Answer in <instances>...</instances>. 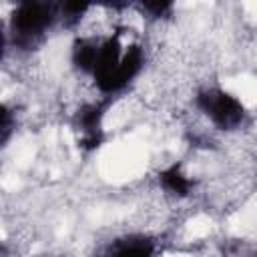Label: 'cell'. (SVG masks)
I'll use <instances>...</instances> for the list:
<instances>
[{"mask_svg":"<svg viewBox=\"0 0 257 257\" xmlns=\"http://www.w3.org/2000/svg\"><path fill=\"white\" fill-rule=\"evenodd\" d=\"M4 50H6V32H4V24L0 20V58L4 56Z\"/></svg>","mask_w":257,"mask_h":257,"instance_id":"obj_10","label":"cell"},{"mask_svg":"<svg viewBox=\"0 0 257 257\" xmlns=\"http://www.w3.org/2000/svg\"><path fill=\"white\" fill-rule=\"evenodd\" d=\"M171 8H173V4H169V2H145L143 4V10L149 12L151 16H155V18L165 16Z\"/></svg>","mask_w":257,"mask_h":257,"instance_id":"obj_9","label":"cell"},{"mask_svg":"<svg viewBox=\"0 0 257 257\" xmlns=\"http://www.w3.org/2000/svg\"><path fill=\"white\" fill-rule=\"evenodd\" d=\"M58 20V6L48 2H20L10 14V34L14 44L30 48Z\"/></svg>","mask_w":257,"mask_h":257,"instance_id":"obj_2","label":"cell"},{"mask_svg":"<svg viewBox=\"0 0 257 257\" xmlns=\"http://www.w3.org/2000/svg\"><path fill=\"white\" fill-rule=\"evenodd\" d=\"M100 122H102V108L100 104L88 102L78 108L74 126L78 131V143L86 149H94L100 143Z\"/></svg>","mask_w":257,"mask_h":257,"instance_id":"obj_4","label":"cell"},{"mask_svg":"<svg viewBox=\"0 0 257 257\" xmlns=\"http://www.w3.org/2000/svg\"><path fill=\"white\" fill-rule=\"evenodd\" d=\"M195 104L219 131H237L247 116L245 104L235 94L219 86L201 88L195 96Z\"/></svg>","mask_w":257,"mask_h":257,"instance_id":"obj_3","label":"cell"},{"mask_svg":"<svg viewBox=\"0 0 257 257\" xmlns=\"http://www.w3.org/2000/svg\"><path fill=\"white\" fill-rule=\"evenodd\" d=\"M96 48H98V40L90 38V36H82L72 44V64L80 70L90 74L92 66H94V58H96Z\"/></svg>","mask_w":257,"mask_h":257,"instance_id":"obj_6","label":"cell"},{"mask_svg":"<svg viewBox=\"0 0 257 257\" xmlns=\"http://www.w3.org/2000/svg\"><path fill=\"white\" fill-rule=\"evenodd\" d=\"M145 64V52L139 44H124L120 36L98 40L96 58L90 76L102 94H112L128 86Z\"/></svg>","mask_w":257,"mask_h":257,"instance_id":"obj_1","label":"cell"},{"mask_svg":"<svg viewBox=\"0 0 257 257\" xmlns=\"http://www.w3.org/2000/svg\"><path fill=\"white\" fill-rule=\"evenodd\" d=\"M153 243L145 237H124L112 241L100 257H151Z\"/></svg>","mask_w":257,"mask_h":257,"instance_id":"obj_5","label":"cell"},{"mask_svg":"<svg viewBox=\"0 0 257 257\" xmlns=\"http://www.w3.org/2000/svg\"><path fill=\"white\" fill-rule=\"evenodd\" d=\"M14 133V112L0 102V149L10 141Z\"/></svg>","mask_w":257,"mask_h":257,"instance_id":"obj_8","label":"cell"},{"mask_svg":"<svg viewBox=\"0 0 257 257\" xmlns=\"http://www.w3.org/2000/svg\"><path fill=\"white\" fill-rule=\"evenodd\" d=\"M161 185L165 191H169L171 195H177V197H185L189 195L191 187H193V181L179 169V167H169L161 173Z\"/></svg>","mask_w":257,"mask_h":257,"instance_id":"obj_7","label":"cell"}]
</instances>
